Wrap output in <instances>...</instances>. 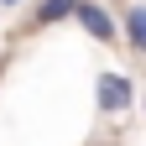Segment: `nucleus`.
<instances>
[{"label":"nucleus","instance_id":"nucleus-1","mask_svg":"<svg viewBox=\"0 0 146 146\" xmlns=\"http://www.w3.org/2000/svg\"><path fill=\"white\" fill-rule=\"evenodd\" d=\"M94 99H99V115H120V110L131 104V78H125V73H99Z\"/></svg>","mask_w":146,"mask_h":146},{"label":"nucleus","instance_id":"nucleus-2","mask_svg":"<svg viewBox=\"0 0 146 146\" xmlns=\"http://www.w3.org/2000/svg\"><path fill=\"white\" fill-rule=\"evenodd\" d=\"M78 26L94 36V42H115V16H110L99 0H78Z\"/></svg>","mask_w":146,"mask_h":146},{"label":"nucleus","instance_id":"nucleus-3","mask_svg":"<svg viewBox=\"0 0 146 146\" xmlns=\"http://www.w3.org/2000/svg\"><path fill=\"white\" fill-rule=\"evenodd\" d=\"M68 16H78V0H36L31 5V31H42V26H58V21H68Z\"/></svg>","mask_w":146,"mask_h":146},{"label":"nucleus","instance_id":"nucleus-4","mask_svg":"<svg viewBox=\"0 0 146 146\" xmlns=\"http://www.w3.org/2000/svg\"><path fill=\"white\" fill-rule=\"evenodd\" d=\"M125 42H131L136 52H146V0L125 5Z\"/></svg>","mask_w":146,"mask_h":146},{"label":"nucleus","instance_id":"nucleus-5","mask_svg":"<svg viewBox=\"0 0 146 146\" xmlns=\"http://www.w3.org/2000/svg\"><path fill=\"white\" fill-rule=\"evenodd\" d=\"M0 5H21V0H0Z\"/></svg>","mask_w":146,"mask_h":146}]
</instances>
